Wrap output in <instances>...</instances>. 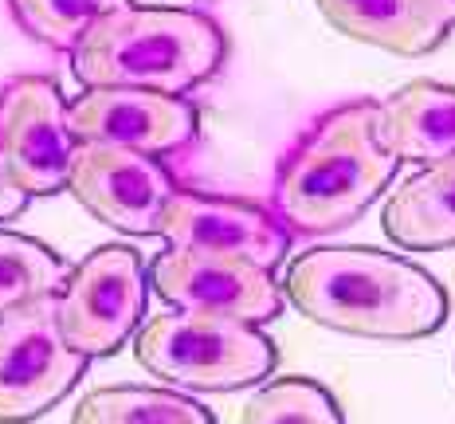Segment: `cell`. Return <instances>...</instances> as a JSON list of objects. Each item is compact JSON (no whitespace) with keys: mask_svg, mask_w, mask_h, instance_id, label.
<instances>
[{"mask_svg":"<svg viewBox=\"0 0 455 424\" xmlns=\"http://www.w3.org/2000/svg\"><path fill=\"white\" fill-rule=\"evenodd\" d=\"M279 287L307 323L354 338L420 342L448 323V291L432 271L365 244L302 252Z\"/></svg>","mask_w":455,"mask_h":424,"instance_id":"obj_1","label":"cell"},{"mask_svg":"<svg viewBox=\"0 0 455 424\" xmlns=\"http://www.w3.org/2000/svg\"><path fill=\"white\" fill-rule=\"evenodd\" d=\"M396 169L381 102H346L326 110L279 162L271 212L291 236L341 232L381 201Z\"/></svg>","mask_w":455,"mask_h":424,"instance_id":"obj_2","label":"cell"},{"mask_svg":"<svg viewBox=\"0 0 455 424\" xmlns=\"http://www.w3.org/2000/svg\"><path fill=\"white\" fill-rule=\"evenodd\" d=\"M228 63L224 28L201 8L130 4L102 16L75 44L71 68L83 87H134L188 99Z\"/></svg>","mask_w":455,"mask_h":424,"instance_id":"obj_3","label":"cell"},{"mask_svg":"<svg viewBox=\"0 0 455 424\" xmlns=\"http://www.w3.org/2000/svg\"><path fill=\"white\" fill-rule=\"evenodd\" d=\"M134 357L165 389L188 397L255 389L279 365V350L263 326L193 310H161L146 318L134 334Z\"/></svg>","mask_w":455,"mask_h":424,"instance_id":"obj_4","label":"cell"},{"mask_svg":"<svg viewBox=\"0 0 455 424\" xmlns=\"http://www.w3.org/2000/svg\"><path fill=\"white\" fill-rule=\"evenodd\" d=\"M149 279L146 260L130 244H99L55 291V326L63 342L87 362L118 354L146 323Z\"/></svg>","mask_w":455,"mask_h":424,"instance_id":"obj_5","label":"cell"},{"mask_svg":"<svg viewBox=\"0 0 455 424\" xmlns=\"http://www.w3.org/2000/svg\"><path fill=\"white\" fill-rule=\"evenodd\" d=\"M55 326L52 299L0 315V424H32L52 412L87 373Z\"/></svg>","mask_w":455,"mask_h":424,"instance_id":"obj_6","label":"cell"},{"mask_svg":"<svg viewBox=\"0 0 455 424\" xmlns=\"http://www.w3.org/2000/svg\"><path fill=\"white\" fill-rule=\"evenodd\" d=\"M75 138L68 134V99L47 75H16L0 91V165L20 193L55 196L68 188Z\"/></svg>","mask_w":455,"mask_h":424,"instance_id":"obj_7","label":"cell"},{"mask_svg":"<svg viewBox=\"0 0 455 424\" xmlns=\"http://www.w3.org/2000/svg\"><path fill=\"white\" fill-rule=\"evenodd\" d=\"M149 291L161 295L169 310L235 318V323H275L287 310L275 271H263L248 260L208 256V252H157L146 268Z\"/></svg>","mask_w":455,"mask_h":424,"instance_id":"obj_8","label":"cell"},{"mask_svg":"<svg viewBox=\"0 0 455 424\" xmlns=\"http://www.w3.org/2000/svg\"><path fill=\"white\" fill-rule=\"evenodd\" d=\"M68 134L75 146H118L149 157L188 149L201 134L193 99L134 87H87L68 102Z\"/></svg>","mask_w":455,"mask_h":424,"instance_id":"obj_9","label":"cell"},{"mask_svg":"<svg viewBox=\"0 0 455 424\" xmlns=\"http://www.w3.org/2000/svg\"><path fill=\"white\" fill-rule=\"evenodd\" d=\"M68 193L122 236H157L177 177L161 157L118 146H75Z\"/></svg>","mask_w":455,"mask_h":424,"instance_id":"obj_10","label":"cell"},{"mask_svg":"<svg viewBox=\"0 0 455 424\" xmlns=\"http://www.w3.org/2000/svg\"><path fill=\"white\" fill-rule=\"evenodd\" d=\"M157 236L177 252L248 260L263 271H275L291 252V232L275 220L271 209L201 188H177L169 196Z\"/></svg>","mask_w":455,"mask_h":424,"instance_id":"obj_11","label":"cell"},{"mask_svg":"<svg viewBox=\"0 0 455 424\" xmlns=\"http://www.w3.org/2000/svg\"><path fill=\"white\" fill-rule=\"evenodd\" d=\"M385 134L401 165H435L455 157V87L412 79L381 102Z\"/></svg>","mask_w":455,"mask_h":424,"instance_id":"obj_12","label":"cell"},{"mask_svg":"<svg viewBox=\"0 0 455 424\" xmlns=\"http://www.w3.org/2000/svg\"><path fill=\"white\" fill-rule=\"evenodd\" d=\"M381 228L404 252L455 248V157L416 169L385 201Z\"/></svg>","mask_w":455,"mask_h":424,"instance_id":"obj_13","label":"cell"},{"mask_svg":"<svg viewBox=\"0 0 455 424\" xmlns=\"http://www.w3.org/2000/svg\"><path fill=\"white\" fill-rule=\"evenodd\" d=\"M341 36L393 55H428L448 32L435 28L420 0H315Z\"/></svg>","mask_w":455,"mask_h":424,"instance_id":"obj_14","label":"cell"},{"mask_svg":"<svg viewBox=\"0 0 455 424\" xmlns=\"http://www.w3.org/2000/svg\"><path fill=\"white\" fill-rule=\"evenodd\" d=\"M71 424H216V417L165 385H102L75 404Z\"/></svg>","mask_w":455,"mask_h":424,"instance_id":"obj_15","label":"cell"},{"mask_svg":"<svg viewBox=\"0 0 455 424\" xmlns=\"http://www.w3.org/2000/svg\"><path fill=\"white\" fill-rule=\"evenodd\" d=\"M68 279V263L44 240L0 228V315L40 299H55Z\"/></svg>","mask_w":455,"mask_h":424,"instance_id":"obj_16","label":"cell"},{"mask_svg":"<svg viewBox=\"0 0 455 424\" xmlns=\"http://www.w3.org/2000/svg\"><path fill=\"white\" fill-rule=\"evenodd\" d=\"M240 424H346V412L322 381L287 373L251 393Z\"/></svg>","mask_w":455,"mask_h":424,"instance_id":"obj_17","label":"cell"},{"mask_svg":"<svg viewBox=\"0 0 455 424\" xmlns=\"http://www.w3.org/2000/svg\"><path fill=\"white\" fill-rule=\"evenodd\" d=\"M134 0H8L12 20L32 36L36 44L55 52H75V44L91 32L102 16L130 8Z\"/></svg>","mask_w":455,"mask_h":424,"instance_id":"obj_18","label":"cell"},{"mask_svg":"<svg viewBox=\"0 0 455 424\" xmlns=\"http://www.w3.org/2000/svg\"><path fill=\"white\" fill-rule=\"evenodd\" d=\"M28 209V196L20 193V185L8 177V169L0 165V228H4L8 220H16Z\"/></svg>","mask_w":455,"mask_h":424,"instance_id":"obj_19","label":"cell"},{"mask_svg":"<svg viewBox=\"0 0 455 424\" xmlns=\"http://www.w3.org/2000/svg\"><path fill=\"white\" fill-rule=\"evenodd\" d=\"M424 12H428V20L435 28H443V32H451L455 28V0H420Z\"/></svg>","mask_w":455,"mask_h":424,"instance_id":"obj_20","label":"cell"}]
</instances>
